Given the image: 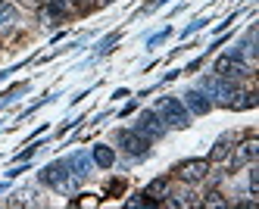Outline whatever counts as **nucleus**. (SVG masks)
<instances>
[{"label": "nucleus", "mask_w": 259, "mask_h": 209, "mask_svg": "<svg viewBox=\"0 0 259 209\" xmlns=\"http://www.w3.org/2000/svg\"><path fill=\"white\" fill-rule=\"evenodd\" d=\"M38 147H41V144H31V147H28V150H22V153H19V156H16V159H19V162H25V159H31L34 153H38Z\"/></svg>", "instance_id": "17"}, {"label": "nucleus", "mask_w": 259, "mask_h": 209, "mask_svg": "<svg viewBox=\"0 0 259 209\" xmlns=\"http://www.w3.org/2000/svg\"><path fill=\"white\" fill-rule=\"evenodd\" d=\"M162 4H169V0H153V4H150V10H153V7H162Z\"/></svg>", "instance_id": "21"}, {"label": "nucleus", "mask_w": 259, "mask_h": 209, "mask_svg": "<svg viewBox=\"0 0 259 209\" xmlns=\"http://www.w3.org/2000/svg\"><path fill=\"white\" fill-rule=\"evenodd\" d=\"M200 206H212V209H225V206H231L228 200H225V194H219V191H212V194H206L200 200Z\"/></svg>", "instance_id": "14"}, {"label": "nucleus", "mask_w": 259, "mask_h": 209, "mask_svg": "<svg viewBox=\"0 0 259 209\" xmlns=\"http://www.w3.org/2000/svg\"><path fill=\"white\" fill-rule=\"evenodd\" d=\"M0 4H4V0H0Z\"/></svg>", "instance_id": "23"}, {"label": "nucleus", "mask_w": 259, "mask_h": 209, "mask_svg": "<svg viewBox=\"0 0 259 209\" xmlns=\"http://www.w3.org/2000/svg\"><path fill=\"white\" fill-rule=\"evenodd\" d=\"M228 153H231V135H222L212 147V153H209V162H225Z\"/></svg>", "instance_id": "13"}, {"label": "nucleus", "mask_w": 259, "mask_h": 209, "mask_svg": "<svg viewBox=\"0 0 259 209\" xmlns=\"http://www.w3.org/2000/svg\"><path fill=\"white\" fill-rule=\"evenodd\" d=\"M175 175H178V181H184V184H200L203 178L209 175V159H184V162H178L175 165Z\"/></svg>", "instance_id": "5"}, {"label": "nucleus", "mask_w": 259, "mask_h": 209, "mask_svg": "<svg viewBox=\"0 0 259 209\" xmlns=\"http://www.w3.org/2000/svg\"><path fill=\"white\" fill-rule=\"evenodd\" d=\"M259 194V169L250 162V197H256Z\"/></svg>", "instance_id": "15"}, {"label": "nucleus", "mask_w": 259, "mask_h": 209, "mask_svg": "<svg viewBox=\"0 0 259 209\" xmlns=\"http://www.w3.org/2000/svg\"><path fill=\"white\" fill-rule=\"evenodd\" d=\"M200 91L212 100V106L219 103V106H228V109H231V103L237 100V94H240L231 78H219V75H206V78L200 81Z\"/></svg>", "instance_id": "1"}, {"label": "nucleus", "mask_w": 259, "mask_h": 209, "mask_svg": "<svg viewBox=\"0 0 259 209\" xmlns=\"http://www.w3.org/2000/svg\"><path fill=\"white\" fill-rule=\"evenodd\" d=\"M91 159H94V165H100V169H113V162H116V153H113V147L97 144L94 150H91Z\"/></svg>", "instance_id": "11"}, {"label": "nucleus", "mask_w": 259, "mask_h": 209, "mask_svg": "<svg viewBox=\"0 0 259 209\" xmlns=\"http://www.w3.org/2000/svg\"><path fill=\"white\" fill-rule=\"evenodd\" d=\"M41 181L47 187H53V191H60V194H75V187H78V178L72 175V169H69L66 159L50 162L44 172H41Z\"/></svg>", "instance_id": "2"}, {"label": "nucleus", "mask_w": 259, "mask_h": 209, "mask_svg": "<svg viewBox=\"0 0 259 209\" xmlns=\"http://www.w3.org/2000/svg\"><path fill=\"white\" fill-rule=\"evenodd\" d=\"M16 19H19V10H16L10 0H4V4H0V31H10L16 25Z\"/></svg>", "instance_id": "12"}, {"label": "nucleus", "mask_w": 259, "mask_h": 209, "mask_svg": "<svg viewBox=\"0 0 259 209\" xmlns=\"http://www.w3.org/2000/svg\"><path fill=\"white\" fill-rule=\"evenodd\" d=\"M169 34H172V28H162V31H159L156 37H150V47H153V44H162V41H165V37H169Z\"/></svg>", "instance_id": "19"}, {"label": "nucleus", "mask_w": 259, "mask_h": 209, "mask_svg": "<svg viewBox=\"0 0 259 209\" xmlns=\"http://www.w3.org/2000/svg\"><path fill=\"white\" fill-rule=\"evenodd\" d=\"M116 141L122 144V150H125L132 159H144L147 153H150V141H147L144 135H138V131H119Z\"/></svg>", "instance_id": "7"}, {"label": "nucleus", "mask_w": 259, "mask_h": 209, "mask_svg": "<svg viewBox=\"0 0 259 209\" xmlns=\"http://www.w3.org/2000/svg\"><path fill=\"white\" fill-rule=\"evenodd\" d=\"M66 162H69V169H72V175H75V178H88L91 175V165H94V159H91L88 153H72Z\"/></svg>", "instance_id": "9"}, {"label": "nucleus", "mask_w": 259, "mask_h": 209, "mask_svg": "<svg viewBox=\"0 0 259 209\" xmlns=\"http://www.w3.org/2000/svg\"><path fill=\"white\" fill-rule=\"evenodd\" d=\"M78 4H84V0H78Z\"/></svg>", "instance_id": "22"}, {"label": "nucleus", "mask_w": 259, "mask_h": 209, "mask_svg": "<svg viewBox=\"0 0 259 209\" xmlns=\"http://www.w3.org/2000/svg\"><path fill=\"white\" fill-rule=\"evenodd\" d=\"M100 200L94 197V194H84V197H78V200H72V206H97Z\"/></svg>", "instance_id": "16"}, {"label": "nucleus", "mask_w": 259, "mask_h": 209, "mask_svg": "<svg viewBox=\"0 0 259 209\" xmlns=\"http://www.w3.org/2000/svg\"><path fill=\"white\" fill-rule=\"evenodd\" d=\"M184 106H188V112L191 116H206V112L212 109V100L203 94L200 88H191V91H184V100H181Z\"/></svg>", "instance_id": "8"}, {"label": "nucleus", "mask_w": 259, "mask_h": 209, "mask_svg": "<svg viewBox=\"0 0 259 209\" xmlns=\"http://www.w3.org/2000/svg\"><path fill=\"white\" fill-rule=\"evenodd\" d=\"M153 109L159 112V119L165 122V128H188L191 125V112L178 97H159L153 103Z\"/></svg>", "instance_id": "3"}, {"label": "nucleus", "mask_w": 259, "mask_h": 209, "mask_svg": "<svg viewBox=\"0 0 259 209\" xmlns=\"http://www.w3.org/2000/svg\"><path fill=\"white\" fill-rule=\"evenodd\" d=\"M206 22H209V19H197V22H191L188 28H184V34H194L197 28H203V25H206Z\"/></svg>", "instance_id": "18"}, {"label": "nucleus", "mask_w": 259, "mask_h": 209, "mask_svg": "<svg viewBox=\"0 0 259 209\" xmlns=\"http://www.w3.org/2000/svg\"><path fill=\"white\" fill-rule=\"evenodd\" d=\"M169 187H172V181H169V178L162 175V178H153L150 184H147V191H144V194L150 197L153 203H162L165 197H169Z\"/></svg>", "instance_id": "10"}, {"label": "nucleus", "mask_w": 259, "mask_h": 209, "mask_svg": "<svg viewBox=\"0 0 259 209\" xmlns=\"http://www.w3.org/2000/svg\"><path fill=\"white\" fill-rule=\"evenodd\" d=\"M256 159H259V138L256 135H247L240 144H234V153H228L231 169H244V165H250Z\"/></svg>", "instance_id": "4"}, {"label": "nucleus", "mask_w": 259, "mask_h": 209, "mask_svg": "<svg viewBox=\"0 0 259 209\" xmlns=\"http://www.w3.org/2000/svg\"><path fill=\"white\" fill-rule=\"evenodd\" d=\"M138 135H144L147 141H159L165 135V122L159 119V112L156 109H144L141 116H138V125H135Z\"/></svg>", "instance_id": "6"}, {"label": "nucleus", "mask_w": 259, "mask_h": 209, "mask_svg": "<svg viewBox=\"0 0 259 209\" xmlns=\"http://www.w3.org/2000/svg\"><path fill=\"white\" fill-rule=\"evenodd\" d=\"M25 4H28V7H44L47 0H25Z\"/></svg>", "instance_id": "20"}]
</instances>
